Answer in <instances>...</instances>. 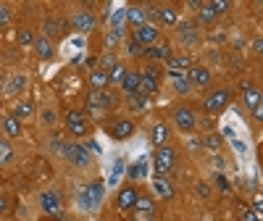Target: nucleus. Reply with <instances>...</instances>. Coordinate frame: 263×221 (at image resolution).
<instances>
[{
    "instance_id": "7",
    "label": "nucleus",
    "mask_w": 263,
    "mask_h": 221,
    "mask_svg": "<svg viewBox=\"0 0 263 221\" xmlns=\"http://www.w3.org/2000/svg\"><path fill=\"white\" fill-rule=\"evenodd\" d=\"M63 121H66V129H69L74 137H84L87 132H90V124H87V119H84L82 110H69Z\"/></svg>"
},
{
    "instance_id": "8",
    "label": "nucleus",
    "mask_w": 263,
    "mask_h": 221,
    "mask_svg": "<svg viewBox=\"0 0 263 221\" xmlns=\"http://www.w3.org/2000/svg\"><path fill=\"white\" fill-rule=\"evenodd\" d=\"M208 114H221V110L229 105V90H211L203 100Z\"/></svg>"
},
{
    "instance_id": "11",
    "label": "nucleus",
    "mask_w": 263,
    "mask_h": 221,
    "mask_svg": "<svg viewBox=\"0 0 263 221\" xmlns=\"http://www.w3.org/2000/svg\"><path fill=\"white\" fill-rule=\"evenodd\" d=\"M108 132H111L114 140H126V137H132V132H135V121L132 119H114L108 124Z\"/></svg>"
},
{
    "instance_id": "21",
    "label": "nucleus",
    "mask_w": 263,
    "mask_h": 221,
    "mask_svg": "<svg viewBox=\"0 0 263 221\" xmlns=\"http://www.w3.org/2000/svg\"><path fill=\"white\" fill-rule=\"evenodd\" d=\"M142 58H147V61H161V58L168 61V58H171V48L163 45V42H158V45H153V48H145Z\"/></svg>"
},
{
    "instance_id": "20",
    "label": "nucleus",
    "mask_w": 263,
    "mask_h": 221,
    "mask_svg": "<svg viewBox=\"0 0 263 221\" xmlns=\"http://www.w3.org/2000/svg\"><path fill=\"white\" fill-rule=\"evenodd\" d=\"M124 19H126L135 29L142 27V24H147V16H145V8H142V6H132V8H126V11H124Z\"/></svg>"
},
{
    "instance_id": "17",
    "label": "nucleus",
    "mask_w": 263,
    "mask_h": 221,
    "mask_svg": "<svg viewBox=\"0 0 263 221\" xmlns=\"http://www.w3.org/2000/svg\"><path fill=\"white\" fill-rule=\"evenodd\" d=\"M168 79H171L174 93H177V95H187L192 90V84H190V79H187L184 71H168Z\"/></svg>"
},
{
    "instance_id": "50",
    "label": "nucleus",
    "mask_w": 263,
    "mask_h": 221,
    "mask_svg": "<svg viewBox=\"0 0 263 221\" xmlns=\"http://www.w3.org/2000/svg\"><path fill=\"white\" fill-rule=\"evenodd\" d=\"M100 221H108V218H100Z\"/></svg>"
},
{
    "instance_id": "13",
    "label": "nucleus",
    "mask_w": 263,
    "mask_h": 221,
    "mask_svg": "<svg viewBox=\"0 0 263 221\" xmlns=\"http://www.w3.org/2000/svg\"><path fill=\"white\" fill-rule=\"evenodd\" d=\"M32 48H34V53H37V58H42V61H50L53 56H55V50H53V42L45 37V34H34V42H32Z\"/></svg>"
},
{
    "instance_id": "33",
    "label": "nucleus",
    "mask_w": 263,
    "mask_h": 221,
    "mask_svg": "<svg viewBox=\"0 0 263 221\" xmlns=\"http://www.w3.org/2000/svg\"><path fill=\"white\" fill-rule=\"evenodd\" d=\"M132 211H137V213H153V200L150 197H137V203Z\"/></svg>"
},
{
    "instance_id": "26",
    "label": "nucleus",
    "mask_w": 263,
    "mask_h": 221,
    "mask_svg": "<svg viewBox=\"0 0 263 221\" xmlns=\"http://www.w3.org/2000/svg\"><path fill=\"white\" fill-rule=\"evenodd\" d=\"M3 132L8 137H21V121L18 119H13V116H3Z\"/></svg>"
},
{
    "instance_id": "46",
    "label": "nucleus",
    "mask_w": 263,
    "mask_h": 221,
    "mask_svg": "<svg viewBox=\"0 0 263 221\" xmlns=\"http://www.w3.org/2000/svg\"><path fill=\"white\" fill-rule=\"evenodd\" d=\"M8 211H11L8 200H6V197H0V216H3V213H8Z\"/></svg>"
},
{
    "instance_id": "37",
    "label": "nucleus",
    "mask_w": 263,
    "mask_h": 221,
    "mask_svg": "<svg viewBox=\"0 0 263 221\" xmlns=\"http://www.w3.org/2000/svg\"><path fill=\"white\" fill-rule=\"evenodd\" d=\"M16 40H18V45H32V42H34V34H32V29H21Z\"/></svg>"
},
{
    "instance_id": "19",
    "label": "nucleus",
    "mask_w": 263,
    "mask_h": 221,
    "mask_svg": "<svg viewBox=\"0 0 263 221\" xmlns=\"http://www.w3.org/2000/svg\"><path fill=\"white\" fill-rule=\"evenodd\" d=\"M150 140H153V145H156V148L168 145V140H171V129H168V124H156V126H153Z\"/></svg>"
},
{
    "instance_id": "40",
    "label": "nucleus",
    "mask_w": 263,
    "mask_h": 221,
    "mask_svg": "<svg viewBox=\"0 0 263 221\" xmlns=\"http://www.w3.org/2000/svg\"><path fill=\"white\" fill-rule=\"evenodd\" d=\"M124 74H126V71H124V66H116V69H114L111 74H108V82H119V84H121Z\"/></svg>"
},
{
    "instance_id": "3",
    "label": "nucleus",
    "mask_w": 263,
    "mask_h": 221,
    "mask_svg": "<svg viewBox=\"0 0 263 221\" xmlns=\"http://www.w3.org/2000/svg\"><path fill=\"white\" fill-rule=\"evenodd\" d=\"M87 105H95L100 110H111L119 105V95L114 90H90L87 93Z\"/></svg>"
},
{
    "instance_id": "43",
    "label": "nucleus",
    "mask_w": 263,
    "mask_h": 221,
    "mask_svg": "<svg viewBox=\"0 0 263 221\" xmlns=\"http://www.w3.org/2000/svg\"><path fill=\"white\" fill-rule=\"evenodd\" d=\"M216 187H218V190H224V192L229 190V182L224 179V176H221V174H218V176H216Z\"/></svg>"
},
{
    "instance_id": "29",
    "label": "nucleus",
    "mask_w": 263,
    "mask_h": 221,
    "mask_svg": "<svg viewBox=\"0 0 263 221\" xmlns=\"http://www.w3.org/2000/svg\"><path fill=\"white\" fill-rule=\"evenodd\" d=\"M98 66H100V71H105V74H111L116 66H119V61H116V56L114 53H103L100 56V61H98Z\"/></svg>"
},
{
    "instance_id": "22",
    "label": "nucleus",
    "mask_w": 263,
    "mask_h": 221,
    "mask_svg": "<svg viewBox=\"0 0 263 221\" xmlns=\"http://www.w3.org/2000/svg\"><path fill=\"white\" fill-rule=\"evenodd\" d=\"M121 90L126 95H137L140 93V74L137 71H126L124 79H121Z\"/></svg>"
},
{
    "instance_id": "10",
    "label": "nucleus",
    "mask_w": 263,
    "mask_h": 221,
    "mask_svg": "<svg viewBox=\"0 0 263 221\" xmlns=\"http://www.w3.org/2000/svg\"><path fill=\"white\" fill-rule=\"evenodd\" d=\"M40 206H42V213L55 216V218H63V213H61V197H58V192H42V195H40Z\"/></svg>"
},
{
    "instance_id": "31",
    "label": "nucleus",
    "mask_w": 263,
    "mask_h": 221,
    "mask_svg": "<svg viewBox=\"0 0 263 221\" xmlns=\"http://www.w3.org/2000/svg\"><path fill=\"white\" fill-rule=\"evenodd\" d=\"M13 161V148L8 140H0V166H6Z\"/></svg>"
},
{
    "instance_id": "41",
    "label": "nucleus",
    "mask_w": 263,
    "mask_h": 221,
    "mask_svg": "<svg viewBox=\"0 0 263 221\" xmlns=\"http://www.w3.org/2000/svg\"><path fill=\"white\" fill-rule=\"evenodd\" d=\"M42 121H45V126H55V114H53V110H45V114H42Z\"/></svg>"
},
{
    "instance_id": "14",
    "label": "nucleus",
    "mask_w": 263,
    "mask_h": 221,
    "mask_svg": "<svg viewBox=\"0 0 263 221\" xmlns=\"http://www.w3.org/2000/svg\"><path fill=\"white\" fill-rule=\"evenodd\" d=\"M137 190L135 187H121L119 190V195H116V206L121 208V211H132L135 208V203H137Z\"/></svg>"
},
{
    "instance_id": "9",
    "label": "nucleus",
    "mask_w": 263,
    "mask_h": 221,
    "mask_svg": "<svg viewBox=\"0 0 263 221\" xmlns=\"http://www.w3.org/2000/svg\"><path fill=\"white\" fill-rule=\"evenodd\" d=\"M140 93H142L145 98L158 93V69H153V66H147V69L140 74Z\"/></svg>"
},
{
    "instance_id": "5",
    "label": "nucleus",
    "mask_w": 263,
    "mask_h": 221,
    "mask_svg": "<svg viewBox=\"0 0 263 221\" xmlns=\"http://www.w3.org/2000/svg\"><path fill=\"white\" fill-rule=\"evenodd\" d=\"M174 166H177V150L168 148V145L158 148L156 150V174L158 176H166Z\"/></svg>"
},
{
    "instance_id": "32",
    "label": "nucleus",
    "mask_w": 263,
    "mask_h": 221,
    "mask_svg": "<svg viewBox=\"0 0 263 221\" xmlns=\"http://www.w3.org/2000/svg\"><path fill=\"white\" fill-rule=\"evenodd\" d=\"M24 87H27V77H24V74H16L6 90H8V93H18V90H24Z\"/></svg>"
},
{
    "instance_id": "49",
    "label": "nucleus",
    "mask_w": 263,
    "mask_h": 221,
    "mask_svg": "<svg viewBox=\"0 0 263 221\" xmlns=\"http://www.w3.org/2000/svg\"><path fill=\"white\" fill-rule=\"evenodd\" d=\"M263 211V200H260V197H255V213H260Z\"/></svg>"
},
{
    "instance_id": "15",
    "label": "nucleus",
    "mask_w": 263,
    "mask_h": 221,
    "mask_svg": "<svg viewBox=\"0 0 263 221\" xmlns=\"http://www.w3.org/2000/svg\"><path fill=\"white\" fill-rule=\"evenodd\" d=\"M156 19L161 21L163 27H177L179 24V13L174 6H158L156 8Z\"/></svg>"
},
{
    "instance_id": "2",
    "label": "nucleus",
    "mask_w": 263,
    "mask_h": 221,
    "mask_svg": "<svg viewBox=\"0 0 263 221\" xmlns=\"http://www.w3.org/2000/svg\"><path fill=\"white\" fill-rule=\"evenodd\" d=\"M55 150L63 153V158L71 161L74 166H90L92 163V158H90V153L84 150V145H61V142H55Z\"/></svg>"
},
{
    "instance_id": "27",
    "label": "nucleus",
    "mask_w": 263,
    "mask_h": 221,
    "mask_svg": "<svg viewBox=\"0 0 263 221\" xmlns=\"http://www.w3.org/2000/svg\"><path fill=\"white\" fill-rule=\"evenodd\" d=\"M42 29H45V37L53 40V37H63V27L58 24L55 19H45L42 21Z\"/></svg>"
},
{
    "instance_id": "24",
    "label": "nucleus",
    "mask_w": 263,
    "mask_h": 221,
    "mask_svg": "<svg viewBox=\"0 0 263 221\" xmlns=\"http://www.w3.org/2000/svg\"><path fill=\"white\" fill-rule=\"evenodd\" d=\"M166 66H168V71H190L192 69V61L190 58H182V56H171L168 61H166Z\"/></svg>"
},
{
    "instance_id": "16",
    "label": "nucleus",
    "mask_w": 263,
    "mask_h": 221,
    "mask_svg": "<svg viewBox=\"0 0 263 221\" xmlns=\"http://www.w3.org/2000/svg\"><path fill=\"white\" fill-rule=\"evenodd\" d=\"M187 79L192 87H208L211 84V71L203 69V66H192V69L187 71Z\"/></svg>"
},
{
    "instance_id": "38",
    "label": "nucleus",
    "mask_w": 263,
    "mask_h": 221,
    "mask_svg": "<svg viewBox=\"0 0 263 221\" xmlns=\"http://www.w3.org/2000/svg\"><path fill=\"white\" fill-rule=\"evenodd\" d=\"M197 13H200V21H205V24H211V21L216 19V13H213V11L208 8V3H203V6H200V11H197Z\"/></svg>"
},
{
    "instance_id": "4",
    "label": "nucleus",
    "mask_w": 263,
    "mask_h": 221,
    "mask_svg": "<svg viewBox=\"0 0 263 221\" xmlns=\"http://www.w3.org/2000/svg\"><path fill=\"white\" fill-rule=\"evenodd\" d=\"M171 119H174V124H177V129H182V132H195V126H197V116H195V110L190 108V105H179V108H174V114H171Z\"/></svg>"
},
{
    "instance_id": "48",
    "label": "nucleus",
    "mask_w": 263,
    "mask_h": 221,
    "mask_svg": "<svg viewBox=\"0 0 263 221\" xmlns=\"http://www.w3.org/2000/svg\"><path fill=\"white\" fill-rule=\"evenodd\" d=\"M253 116H255V119H258V121H260V119H263V108H260V105H258V108H253Z\"/></svg>"
},
{
    "instance_id": "44",
    "label": "nucleus",
    "mask_w": 263,
    "mask_h": 221,
    "mask_svg": "<svg viewBox=\"0 0 263 221\" xmlns=\"http://www.w3.org/2000/svg\"><path fill=\"white\" fill-rule=\"evenodd\" d=\"M87 114H90V116H95V119H100V116L105 114V110H100V108H95V105H87Z\"/></svg>"
},
{
    "instance_id": "6",
    "label": "nucleus",
    "mask_w": 263,
    "mask_h": 221,
    "mask_svg": "<svg viewBox=\"0 0 263 221\" xmlns=\"http://www.w3.org/2000/svg\"><path fill=\"white\" fill-rule=\"evenodd\" d=\"M132 40L140 42L142 48H153V45H158L161 32H158V27H153V24H142V27H137V29H135Z\"/></svg>"
},
{
    "instance_id": "1",
    "label": "nucleus",
    "mask_w": 263,
    "mask_h": 221,
    "mask_svg": "<svg viewBox=\"0 0 263 221\" xmlns=\"http://www.w3.org/2000/svg\"><path fill=\"white\" fill-rule=\"evenodd\" d=\"M103 197H105V185H103L100 179H95V182H90V185L79 192V208L95 211V208H100Z\"/></svg>"
},
{
    "instance_id": "42",
    "label": "nucleus",
    "mask_w": 263,
    "mask_h": 221,
    "mask_svg": "<svg viewBox=\"0 0 263 221\" xmlns=\"http://www.w3.org/2000/svg\"><path fill=\"white\" fill-rule=\"evenodd\" d=\"M195 190H197V195H200V197H208V195H211V187H208L205 182H197Z\"/></svg>"
},
{
    "instance_id": "39",
    "label": "nucleus",
    "mask_w": 263,
    "mask_h": 221,
    "mask_svg": "<svg viewBox=\"0 0 263 221\" xmlns=\"http://www.w3.org/2000/svg\"><path fill=\"white\" fill-rule=\"evenodd\" d=\"M208 8L218 16V13H224V11H229V3H224V0H213V3H208Z\"/></svg>"
},
{
    "instance_id": "18",
    "label": "nucleus",
    "mask_w": 263,
    "mask_h": 221,
    "mask_svg": "<svg viewBox=\"0 0 263 221\" xmlns=\"http://www.w3.org/2000/svg\"><path fill=\"white\" fill-rule=\"evenodd\" d=\"M177 34H179V42L182 45H197V29L192 24H187V21H182V24H177Z\"/></svg>"
},
{
    "instance_id": "30",
    "label": "nucleus",
    "mask_w": 263,
    "mask_h": 221,
    "mask_svg": "<svg viewBox=\"0 0 263 221\" xmlns=\"http://www.w3.org/2000/svg\"><path fill=\"white\" fill-rule=\"evenodd\" d=\"M245 105L250 110L260 105V90H258V87H248V90H245Z\"/></svg>"
},
{
    "instance_id": "45",
    "label": "nucleus",
    "mask_w": 263,
    "mask_h": 221,
    "mask_svg": "<svg viewBox=\"0 0 263 221\" xmlns=\"http://www.w3.org/2000/svg\"><path fill=\"white\" fill-rule=\"evenodd\" d=\"M253 53H258V56L263 53V40L260 37H255V42H253Z\"/></svg>"
},
{
    "instance_id": "36",
    "label": "nucleus",
    "mask_w": 263,
    "mask_h": 221,
    "mask_svg": "<svg viewBox=\"0 0 263 221\" xmlns=\"http://www.w3.org/2000/svg\"><path fill=\"white\" fill-rule=\"evenodd\" d=\"M11 24V8L6 3H0V29Z\"/></svg>"
},
{
    "instance_id": "35",
    "label": "nucleus",
    "mask_w": 263,
    "mask_h": 221,
    "mask_svg": "<svg viewBox=\"0 0 263 221\" xmlns=\"http://www.w3.org/2000/svg\"><path fill=\"white\" fill-rule=\"evenodd\" d=\"M142 53H145V48L140 45V42H135V40H129V42H126V56H132V58H142Z\"/></svg>"
},
{
    "instance_id": "34",
    "label": "nucleus",
    "mask_w": 263,
    "mask_h": 221,
    "mask_svg": "<svg viewBox=\"0 0 263 221\" xmlns=\"http://www.w3.org/2000/svg\"><path fill=\"white\" fill-rule=\"evenodd\" d=\"M200 145H203V148H208V150H218V148H221V137L211 132V135H205V137H203V142H200Z\"/></svg>"
},
{
    "instance_id": "25",
    "label": "nucleus",
    "mask_w": 263,
    "mask_h": 221,
    "mask_svg": "<svg viewBox=\"0 0 263 221\" xmlns=\"http://www.w3.org/2000/svg\"><path fill=\"white\" fill-rule=\"evenodd\" d=\"M34 116V105H32V100H18L16 103V108H13V119H32Z\"/></svg>"
},
{
    "instance_id": "47",
    "label": "nucleus",
    "mask_w": 263,
    "mask_h": 221,
    "mask_svg": "<svg viewBox=\"0 0 263 221\" xmlns=\"http://www.w3.org/2000/svg\"><path fill=\"white\" fill-rule=\"evenodd\" d=\"M242 221H260V216H258V213H253V211H248V213L242 216Z\"/></svg>"
},
{
    "instance_id": "23",
    "label": "nucleus",
    "mask_w": 263,
    "mask_h": 221,
    "mask_svg": "<svg viewBox=\"0 0 263 221\" xmlns=\"http://www.w3.org/2000/svg\"><path fill=\"white\" fill-rule=\"evenodd\" d=\"M87 82H90V90H108V84H111V82H108V74L100 71V69L87 74Z\"/></svg>"
},
{
    "instance_id": "12",
    "label": "nucleus",
    "mask_w": 263,
    "mask_h": 221,
    "mask_svg": "<svg viewBox=\"0 0 263 221\" xmlns=\"http://www.w3.org/2000/svg\"><path fill=\"white\" fill-rule=\"evenodd\" d=\"M95 24H98V19H95L90 11H79V13L71 16V27H74L77 32H92Z\"/></svg>"
},
{
    "instance_id": "28",
    "label": "nucleus",
    "mask_w": 263,
    "mask_h": 221,
    "mask_svg": "<svg viewBox=\"0 0 263 221\" xmlns=\"http://www.w3.org/2000/svg\"><path fill=\"white\" fill-rule=\"evenodd\" d=\"M153 187H156V192L161 197H166V200H168V197H174V187L163 179V176H156V179H153Z\"/></svg>"
}]
</instances>
